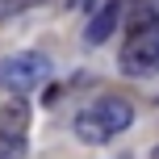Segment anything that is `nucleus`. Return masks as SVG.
Returning a JSON list of instances; mask_svg holds the SVG:
<instances>
[{
  "mask_svg": "<svg viewBox=\"0 0 159 159\" xmlns=\"http://www.w3.org/2000/svg\"><path fill=\"white\" fill-rule=\"evenodd\" d=\"M46 71H50V63L38 50L8 55L4 63H0V88H8V92H30V88H38L42 80H46Z\"/></svg>",
  "mask_w": 159,
  "mask_h": 159,
  "instance_id": "obj_1",
  "label": "nucleus"
},
{
  "mask_svg": "<svg viewBox=\"0 0 159 159\" xmlns=\"http://www.w3.org/2000/svg\"><path fill=\"white\" fill-rule=\"evenodd\" d=\"M30 130V105L25 101H4L0 105V143H21Z\"/></svg>",
  "mask_w": 159,
  "mask_h": 159,
  "instance_id": "obj_2",
  "label": "nucleus"
},
{
  "mask_svg": "<svg viewBox=\"0 0 159 159\" xmlns=\"http://www.w3.org/2000/svg\"><path fill=\"white\" fill-rule=\"evenodd\" d=\"M117 21H121V4H117V0L101 4V8L92 13V21H88V30H84L88 46H101V42H109V34L117 30Z\"/></svg>",
  "mask_w": 159,
  "mask_h": 159,
  "instance_id": "obj_3",
  "label": "nucleus"
},
{
  "mask_svg": "<svg viewBox=\"0 0 159 159\" xmlns=\"http://www.w3.org/2000/svg\"><path fill=\"white\" fill-rule=\"evenodd\" d=\"M92 109H96V117H101L113 134H121V130L134 121V109H130V101H121V96H105V101H96Z\"/></svg>",
  "mask_w": 159,
  "mask_h": 159,
  "instance_id": "obj_4",
  "label": "nucleus"
},
{
  "mask_svg": "<svg viewBox=\"0 0 159 159\" xmlns=\"http://www.w3.org/2000/svg\"><path fill=\"white\" fill-rule=\"evenodd\" d=\"M75 134H80V143H109L113 130L96 117V109H84V113L75 117Z\"/></svg>",
  "mask_w": 159,
  "mask_h": 159,
  "instance_id": "obj_5",
  "label": "nucleus"
},
{
  "mask_svg": "<svg viewBox=\"0 0 159 159\" xmlns=\"http://www.w3.org/2000/svg\"><path fill=\"white\" fill-rule=\"evenodd\" d=\"M4 13H13V8H8V0H0V17H4Z\"/></svg>",
  "mask_w": 159,
  "mask_h": 159,
  "instance_id": "obj_6",
  "label": "nucleus"
},
{
  "mask_svg": "<svg viewBox=\"0 0 159 159\" xmlns=\"http://www.w3.org/2000/svg\"><path fill=\"white\" fill-rule=\"evenodd\" d=\"M151 159H159V147H155V151H151Z\"/></svg>",
  "mask_w": 159,
  "mask_h": 159,
  "instance_id": "obj_7",
  "label": "nucleus"
}]
</instances>
